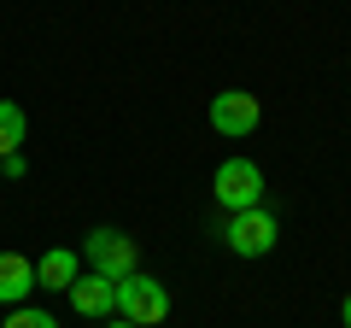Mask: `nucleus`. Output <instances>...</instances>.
Listing matches in <instances>:
<instances>
[{
    "label": "nucleus",
    "mask_w": 351,
    "mask_h": 328,
    "mask_svg": "<svg viewBox=\"0 0 351 328\" xmlns=\"http://www.w3.org/2000/svg\"><path fill=\"white\" fill-rule=\"evenodd\" d=\"M82 264L94 270V276H106V281H123V276L141 270V246H135V235H123V229H88Z\"/></svg>",
    "instance_id": "obj_1"
},
{
    "label": "nucleus",
    "mask_w": 351,
    "mask_h": 328,
    "mask_svg": "<svg viewBox=\"0 0 351 328\" xmlns=\"http://www.w3.org/2000/svg\"><path fill=\"white\" fill-rule=\"evenodd\" d=\"M117 316L135 328H158L164 316H170V288H164L158 276H147V270H135V276L117 281Z\"/></svg>",
    "instance_id": "obj_2"
},
{
    "label": "nucleus",
    "mask_w": 351,
    "mask_h": 328,
    "mask_svg": "<svg viewBox=\"0 0 351 328\" xmlns=\"http://www.w3.org/2000/svg\"><path fill=\"white\" fill-rule=\"evenodd\" d=\"M276 235H281V223H276V211H269V205L228 211V223H223V246H228L234 258H263V253H276Z\"/></svg>",
    "instance_id": "obj_3"
},
{
    "label": "nucleus",
    "mask_w": 351,
    "mask_h": 328,
    "mask_svg": "<svg viewBox=\"0 0 351 328\" xmlns=\"http://www.w3.org/2000/svg\"><path fill=\"white\" fill-rule=\"evenodd\" d=\"M211 194L223 211H252V205H263V170L252 159H223L211 176Z\"/></svg>",
    "instance_id": "obj_4"
},
{
    "label": "nucleus",
    "mask_w": 351,
    "mask_h": 328,
    "mask_svg": "<svg viewBox=\"0 0 351 328\" xmlns=\"http://www.w3.org/2000/svg\"><path fill=\"white\" fill-rule=\"evenodd\" d=\"M258 124H263V106H258V94H246V89H223V94H211V129H217V135H228V141H246Z\"/></svg>",
    "instance_id": "obj_5"
},
{
    "label": "nucleus",
    "mask_w": 351,
    "mask_h": 328,
    "mask_svg": "<svg viewBox=\"0 0 351 328\" xmlns=\"http://www.w3.org/2000/svg\"><path fill=\"white\" fill-rule=\"evenodd\" d=\"M71 311L76 316H88V323H106V316H117V281H106V276H76L71 281Z\"/></svg>",
    "instance_id": "obj_6"
},
{
    "label": "nucleus",
    "mask_w": 351,
    "mask_h": 328,
    "mask_svg": "<svg viewBox=\"0 0 351 328\" xmlns=\"http://www.w3.org/2000/svg\"><path fill=\"white\" fill-rule=\"evenodd\" d=\"M29 288H36V258H24V253H0V311L24 305Z\"/></svg>",
    "instance_id": "obj_7"
},
{
    "label": "nucleus",
    "mask_w": 351,
    "mask_h": 328,
    "mask_svg": "<svg viewBox=\"0 0 351 328\" xmlns=\"http://www.w3.org/2000/svg\"><path fill=\"white\" fill-rule=\"evenodd\" d=\"M76 276H82V253H71V246H53V253L36 258V288L47 293H71Z\"/></svg>",
    "instance_id": "obj_8"
},
{
    "label": "nucleus",
    "mask_w": 351,
    "mask_h": 328,
    "mask_svg": "<svg viewBox=\"0 0 351 328\" xmlns=\"http://www.w3.org/2000/svg\"><path fill=\"white\" fill-rule=\"evenodd\" d=\"M24 135H29V117H24V106L0 100V159H12V152L24 147Z\"/></svg>",
    "instance_id": "obj_9"
},
{
    "label": "nucleus",
    "mask_w": 351,
    "mask_h": 328,
    "mask_svg": "<svg viewBox=\"0 0 351 328\" xmlns=\"http://www.w3.org/2000/svg\"><path fill=\"white\" fill-rule=\"evenodd\" d=\"M0 328H59V316L41 305H12V311H0Z\"/></svg>",
    "instance_id": "obj_10"
},
{
    "label": "nucleus",
    "mask_w": 351,
    "mask_h": 328,
    "mask_svg": "<svg viewBox=\"0 0 351 328\" xmlns=\"http://www.w3.org/2000/svg\"><path fill=\"white\" fill-rule=\"evenodd\" d=\"M24 170H29V164H24V152H12V159H0V176H6V182H18Z\"/></svg>",
    "instance_id": "obj_11"
},
{
    "label": "nucleus",
    "mask_w": 351,
    "mask_h": 328,
    "mask_svg": "<svg viewBox=\"0 0 351 328\" xmlns=\"http://www.w3.org/2000/svg\"><path fill=\"white\" fill-rule=\"evenodd\" d=\"M339 323L351 328V293H346V299H339Z\"/></svg>",
    "instance_id": "obj_12"
},
{
    "label": "nucleus",
    "mask_w": 351,
    "mask_h": 328,
    "mask_svg": "<svg viewBox=\"0 0 351 328\" xmlns=\"http://www.w3.org/2000/svg\"><path fill=\"white\" fill-rule=\"evenodd\" d=\"M100 328H135V323H123V316H106V323Z\"/></svg>",
    "instance_id": "obj_13"
},
{
    "label": "nucleus",
    "mask_w": 351,
    "mask_h": 328,
    "mask_svg": "<svg viewBox=\"0 0 351 328\" xmlns=\"http://www.w3.org/2000/svg\"><path fill=\"white\" fill-rule=\"evenodd\" d=\"M0 188H6V176H0Z\"/></svg>",
    "instance_id": "obj_14"
}]
</instances>
